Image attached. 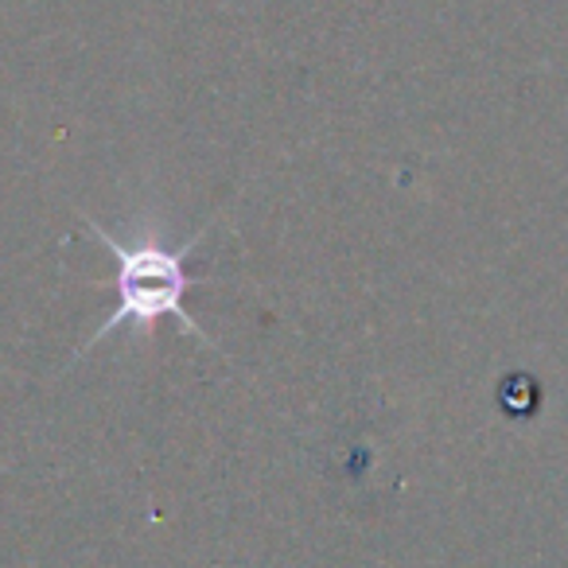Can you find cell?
<instances>
[{
	"mask_svg": "<svg viewBox=\"0 0 568 568\" xmlns=\"http://www.w3.org/2000/svg\"><path fill=\"white\" fill-rule=\"evenodd\" d=\"M87 230L113 253V261H118V276H113V288H118V308H113V316H105V324H98V332L90 335L87 347H82L79 355L94 351L98 343L110 339V335L121 332V327H129L136 339H152L164 316H172L175 324H180L183 332L195 335L203 347L219 351L211 335L195 324V316H187V308H183V296H187V288H191V284H199V276L187 268L191 250L203 242L211 226L199 230V234L187 237L183 245H164V237H160L156 230H144L136 242L125 245V242H118L110 230L98 226L94 219H87Z\"/></svg>",
	"mask_w": 568,
	"mask_h": 568,
	"instance_id": "cell-1",
	"label": "cell"
}]
</instances>
